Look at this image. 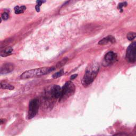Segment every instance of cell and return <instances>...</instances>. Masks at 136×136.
I'll list each match as a JSON object with an SVG mask.
<instances>
[{"instance_id":"8992f818","label":"cell","mask_w":136,"mask_h":136,"mask_svg":"<svg viewBox=\"0 0 136 136\" xmlns=\"http://www.w3.org/2000/svg\"><path fill=\"white\" fill-rule=\"evenodd\" d=\"M117 59L118 56L116 53L112 51L108 52L105 56L103 63L105 66H110L115 63L117 61Z\"/></svg>"},{"instance_id":"30bf717a","label":"cell","mask_w":136,"mask_h":136,"mask_svg":"<svg viewBox=\"0 0 136 136\" xmlns=\"http://www.w3.org/2000/svg\"><path fill=\"white\" fill-rule=\"evenodd\" d=\"M13 51V49L11 47L5 48L1 51V56L2 57H6V56H9L12 54Z\"/></svg>"},{"instance_id":"277c9868","label":"cell","mask_w":136,"mask_h":136,"mask_svg":"<svg viewBox=\"0 0 136 136\" xmlns=\"http://www.w3.org/2000/svg\"><path fill=\"white\" fill-rule=\"evenodd\" d=\"M39 106V100L37 99H34L29 102L28 111V119L31 120L35 117L38 112Z\"/></svg>"},{"instance_id":"e0dca14e","label":"cell","mask_w":136,"mask_h":136,"mask_svg":"<svg viewBox=\"0 0 136 136\" xmlns=\"http://www.w3.org/2000/svg\"><path fill=\"white\" fill-rule=\"evenodd\" d=\"M1 18L4 20H6L9 18V15L8 13L6 12H4L2 14Z\"/></svg>"},{"instance_id":"8fae6325","label":"cell","mask_w":136,"mask_h":136,"mask_svg":"<svg viewBox=\"0 0 136 136\" xmlns=\"http://www.w3.org/2000/svg\"><path fill=\"white\" fill-rule=\"evenodd\" d=\"M1 88L4 89H8V90H13L14 89V87L6 82H1Z\"/></svg>"},{"instance_id":"ba28073f","label":"cell","mask_w":136,"mask_h":136,"mask_svg":"<svg viewBox=\"0 0 136 136\" xmlns=\"http://www.w3.org/2000/svg\"><path fill=\"white\" fill-rule=\"evenodd\" d=\"M14 65L12 63H6L3 64L1 67L0 73L1 74H6L13 71L14 69Z\"/></svg>"},{"instance_id":"4fadbf2b","label":"cell","mask_w":136,"mask_h":136,"mask_svg":"<svg viewBox=\"0 0 136 136\" xmlns=\"http://www.w3.org/2000/svg\"><path fill=\"white\" fill-rule=\"evenodd\" d=\"M68 60V59L67 58H64L63 59H62L61 60V61H60L59 62H58L57 64H56V66L55 67V68H59L62 67V66H63L67 62Z\"/></svg>"},{"instance_id":"2e32d148","label":"cell","mask_w":136,"mask_h":136,"mask_svg":"<svg viewBox=\"0 0 136 136\" xmlns=\"http://www.w3.org/2000/svg\"><path fill=\"white\" fill-rule=\"evenodd\" d=\"M63 74H64V70L62 69L61 70H60L59 71H58V72H56V73L53 74L52 77L54 79H56V78H58L60 77H61Z\"/></svg>"},{"instance_id":"5b68a950","label":"cell","mask_w":136,"mask_h":136,"mask_svg":"<svg viewBox=\"0 0 136 136\" xmlns=\"http://www.w3.org/2000/svg\"><path fill=\"white\" fill-rule=\"evenodd\" d=\"M126 59L130 63L136 61V41L132 43L128 47L126 52Z\"/></svg>"},{"instance_id":"9c48e42d","label":"cell","mask_w":136,"mask_h":136,"mask_svg":"<svg viewBox=\"0 0 136 136\" xmlns=\"http://www.w3.org/2000/svg\"><path fill=\"white\" fill-rule=\"evenodd\" d=\"M115 41L116 40L114 37L111 35H109L101 39L99 42V44L100 45H105L108 43H115Z\"/></svg>"},{"instance_id":"3957f363","label":"cell","mask_w":136,"mask_h":136,"mask_svg":"<svg viewBox=\"0 0 136 136\" xmlns=\"http://www.w3.org/2000/svg\"><path fill=\"white\" fill-rule=\"evenodd\" d=\"M75 90V86L71 81H68L66 82L62 88V93L61 97L60 98L59 102H65L68 98H69L72 95H73Z\"/></svg>"},{"instance_id":"ac0fdd59","label":"cell","mask_w":136,"mask_h":136,"mask_svg":"<svg viewBox=\"0 0 136 136\" xmlns=\"http://www.w3.org/2000/svg\"><path fill=\"white\" fill-rule=\"evenodd\" d=\"M127 5V3L126 2H122V3H120L119 4L118 8L119 10H122V8L124 6H126Z\"/></svg>"},{"instance_id":"5bb4252c","label":"cell","mask_w":136,"mask_h":136,"mask_svg":"<svg viewBox=\"0 0 136 136\" xmlns=\"http://www.w3.org/2000/svg\"><path fill=\"white\" fill-rule=\"evenodd\" d=\"M136 37V33L130 32L127 34V38L128 40H133Z\"/></svg>"},{"instance_id":"52a82bcc","label":"cell","mask_w":136,"mask_h":136,"mask_svg":"<svg viewBox=\"0 0 136 136\" xmlns=\"http://www.w3.org/2000/svg\"><path fill=\"white\" fill-rule=\"evenodd\" d=\"M48 93L50 96L54 99H60L62 93V88L59 85H54Z\"/></svg>"},{"instance_id":"d6986e66","label":"cell","mask_w":136,"mask_h":136,"mask_svg":"<svg viewBox=\"0 0 136 136\" xmlns=\"http://www.w3.org/2000/svg\"><path fill=\"white\" fill-rule=\"evenodd\" d=\"M77 76H78L77 74H74L72 75L70 77V79L71 80H73V79H74L75 78H76L77 77Z\"/></svg>"},{"instance_id":"7a4b0ae2","label":"cell","mask_w":136,"mask_h":136,"mask_svg":"<svg viewBox=\"0 0 136 136\" xmlns=\"http://www.w3.org/2000/svg\"><path fill=\"white\" fill-rule=\"evenodd\" d=\"M55 69L56 68L55 67H43L27 70L21 74L20 75V78L22 79H26L32 78L34 77H40L50 73L51 72L54 71Z\"/></svg>"},{"instance_id":"6da1fadb","label":"cell","mask_w":136,"mask_h":136,"mask_svg":"<svg viewBox=\"0 0 136 136\" xmlns=\"http://www.w3.org/2000/svg\"><path fill=\"white\" fill-rule=\"evenodd\" d=\"M100 66L97 62H93L87 68L84 76L82 79V85L85 87L90 85L95 80L99 72Z\"/></svg>"},{"instance_id":"7c38bea8","label":"cell","mask_w":136,"mask_h":136,"mask_svg":"<svg viewBox=\"0 0 136 136\" xmlns=\"http://www.w3.org/2000/svg\"><path fill=\"white\" fill-rule=\"evenodd\" d=\"M26 10V7L25 6H17L14 7V12L16 14H21L24 12V11Z\"/></svg>"},{"instance_id":"9a60e30c","label":"cell","mask_w":136,"mask_h":136,"mask_svg":"<svg viewBox=\"0 0 136 136\" xmlns=\"http://www.w3.org/2000/svg\"><path fill=\"white\" fill-rule=\"evenodd\" d=\"M45 1H46L45 0H37V1H36L37 5L35 6V9H36L37 12H39V11H40V6Z\"/></svg>"}]
</instances>
